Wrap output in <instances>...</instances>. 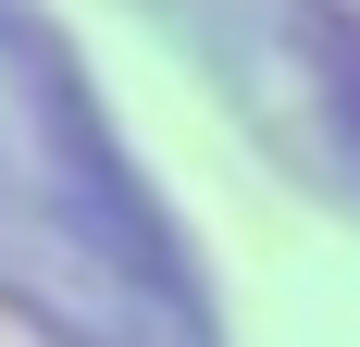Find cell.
Instances as JSON below:
<instances>
[{"label":"cell","instance_id":"obj_2","mask_svg":"<svg viewBox=\"0 0 360 347\" xmlns=\"http://www.w3.org/2000/svg\"><path fill=\"white\" fill-rule=\"evenodd\" d=\"M174 50L224 87L261 162L360 223V13L348 0H149Z\"/></svg>","mask_w":360,"mask_h":347},{"label":"cell","instance_id":"obj_1","mask_svg":"<svg viewBox=\"0 0 360 347\" xmlns=\"http://www.w3.org/2000/svg\"><path fill=\"white\" fill-rule=\"evenodd\" d=\"M0 310L37 347H224L199 248L37 0H0Z\"/></svg>","mask_w":360,"mask_h":347}]
</instances>
